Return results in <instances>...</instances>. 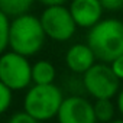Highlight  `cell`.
<instances>
[{
    "mask_svg": "<svg viewBox=\"0 0 123 123\" xmlns=\"http://www.w3.org/2000/svg\"><path fill=\"white\" fill-rule=\"evenodd\" d=\"M87 45L93 49L98 62L110 64L123 55V22L119 19H101L87 33Z\"/></svg>",
    "mask_w": 123,
    "mask_h": 123,
    "instance_id": "1",
    "label": "cell"
},
{
    "mask_svg": "<svg viewBox=\"0 0 123 123\" xmlns=\"http://www.w3.org/2000/svg\"><path fill=\"white\" fill-rule=\"evenodd\" d=\"M46 35L38 16L26 13L10 19L9 51L31 58L41 52L45 45Z\"/></svg>",
    "mask_w": 123,
    "mask_h": 123,
    "instance_id": "2",
    "label": "cell"
},
{
    "mask_svg": "<svg viewBox=\"0 0 123 123\" xmlns=\"http://www.w3.org/2000/svg\"><path fill=\"white\" fill-rule=\"evenodd\" d=\"M64 94L55 84L36 86L32 84L23 97V111L38 122H48L56 119L59 107L64 101Z\"/></svg>",
    "mask_w": 123,
    "mask_h": 123,
    "instance_id": "3",
    "label": "cell"
},
{
    "mask_svg": "<svg viewBox=\"0 0 123 123\" xmlns=\"http://www.w3.org/2000/svg\"><path fill=\"white\" fill-rule=\"evenodd\" d=\"M0 81L13 93L28 90L32 86V64L29 58L13 51L0 55Z\"/></svg>",
    "mask_w": 123,
    "mask_h": 123,
    "instance_id": "4",
    "label": "cell"
},
{
    "mask_svg": "<svg viewBox=\"0 0 123 123\" xmlns=\"http://www.w3.org/2000/svg\"><path fill=\"white\" fill-rule=\"evenodd\" d=\"M83 87L94 100H111L120 91V81L109 64L97 62L83 74Z\"/></svg>",
    "mask_w": 123,
    "mask_h": 123,
    "instance_id": "5",
    "label": "cell"
},
{
    "mask_svg": "<svg viewBox=\"0 0 123 123\" xmlns=\"http://www.w3.org/2000/svg\"><path fill=\"white\" fill-rule=\"evenodd\" d=\"M39 20H41V25L43 28L46 38L55 42L70 41L77 31V25L68 7L65 6L45 7L39 16Z\"/></svg>",
    "mask_w": 123,
    "mask_h": 123,
    "instance_id": "6",
    "label": "cell"
},
{
    "mask_svg": "<svg viewBox=\"0 0 123 123\" xmlns=\"http://www.w3.org/2000/svg\"><path fill=\"white\" fill-rule=\"evenodd\" d=\"M58 123H97L93 103L81 96L64 98L56 114Z\"/></svg>",
    "mask_w": 123,
    "mask_h": 123,
    "instance_id": "7",
    "label": "cell"
},
{
    "mask_svg": "<svg viewBox=\"0 0 123 123\" xmlns=\"http://www.w3.org/2000/svg\"><path fill=\"white\" fill-rule=\"evenodd\" d=\"M68 10L77 28L88 31L103 19L104 12L100 0H71Z\"/></svg>",
    "mask_w": 123,
    "mask_h": 123,
    "instance_id": "8",
    "label": "cell"
},
{
    "mask_svg": "<svg viewBox=\"0 0 123 123\" xmlns=\"http://www.w3.org/2000/svg\"><path fill=\"white\" fill-rule=\"evenodd\" d=\"M65 64L74 74H86L97 64V58L93 49L86 43H74L65 52Z\"/></svg>",
    "mask_w": 123,
    "mask_h": 123,
    "instance_id": "9",
    "label": "cell"
},
{
    "mask_svg": "<svg viewBox=\"0 0 123 123\" xmlns=\"http://www.w3.org/2000/svg\"><path fill=\"white\" fill-rule=\"evenodd\" d=\"M56 77V70L48 59H39L32 64V84L48 86L54 84Z\"/></svg>",
    "mask_w": 123,
    "mask_h": 123,
    "instance_id": "10",
    "label": "cell"
},
{
    "mask_svg": "<svg viewBox=\"0 0 123 123\" xmlns=\"http://www.w3.org/2000/svg\"><path fill=\"white\" fill-rule=\"evenodd\" d=\"M35 0H0V12L7 18L15 19L29 13Z\"/></svg>",
    "mask_w": 123,
    "mask_h": 123,
    "instance_id": "11",
    "label": "cell"
},
{
    "mask_svg": "<svg viewBox=\"0 0 123 123\" xmlns=\"http://www.w3.org/2000/svg\"><path fill=\"white\" fill-rule=\"evenodd\" d=\"M93 107L97 123H110L111 120H114L117 107L111 100H94Z\"/></svg>",
    "mask_w": 123,
    "mask_h": 123,
    "instance_id": "12",
    "label": "cell"
},
{
    "mask_svg": "<svg viewBox=\"0 0 123 123\" xmlns=\"http://www.w3.org/2000/svg\"><path fill=\"white\" fill-rule=\"evenodd\" d=\"M9 31H10V18L0 12V55L9 51Z\"/></svg>",
    "mask_w": 123,
    "mask_h": 123,
    "instance_id": "13",
    "label": "cell"
},
{
    "mask_svg": "<svg viewBox=\"0 0 123 123\" xmlns=\"http://www.w3.org/2000/svg\"><path fill=\"white\" fill-rule=\"evenodd\" d=\"M12 101H13V91L0 81V116L5 114L10 109Z\"/></svg>",
    "mask_w": 123,
    "mask_h": 123,
    "instance_id": "14",
    "label": "cell"
},
{
    "mask_svg": "<svg viewBox=\"0 0 123 123\" xmlns=\"http://www.w3.org/2000/svg\"><path fill=\"white\" fill-rule=\"evenodd\" d=\"M7 123H41V122H38L36 119H33L32 116H29L28 113H25V111L22 110V111L13 113V114L9 117Z\"/></svg>",
    "mask_w": 123,
    "mask_h": 123,
    "instance_id": "15",
    "label": "cell"
},
{
    "mask_svg": "<svg viewBox=\"0 0 123 123\" xmlns=\"http://www.w3.org/2000/svg\"><path fill=\"white\" fill-rule=\"evenodd\" d=\"M109 65H110L113 74L117 77V80L119 81H123V55L117 56L114 61H111Z\"/></svg>",
    "mask_w": 123,
    "mask_h": 123,
    "instance_id": "16",
    "label": "cell"
},
{
    "mask_svg": "<svg viewBox=\"0 0 123 123\" xmlns=\"http://www.w3.org/2000/svg\"><path fill=\"white\" fill-rule=\"evenodd\" d=\"M100 3L103 9L109 12H117L123 9V0H100Z\"/></svg>",
    "mask_w": 123,
    "mask_h": 123,
    "instance_id": "17",
    "label": "cell"
},
{
    "mask_svg": "<svg viewBox=\"0 0 123 123\" xmlns=\"http://www.w3.org/2000/svg\"><path fill=\"white\" fill-rule=\"evenodd\" d=\"M38 2L45 7H54V6H65L68 0H38Z\"/></svg>",
    "mask_w": 123,
    "mask_h": 123,
    "instance_id": "18",
    "label": "cell"
},
{
    "mask_svg": "<svg viewBox=\"0 0 123 123\" xmlns=\"http://www.w3.org/2000/svg\"><path fill=\"white\" fill-rule=\"evenodd\" d=\"M116 107H117V111L122 114V119H123V87L120 88V91L116 96Z\"/></svg>",
    "mask_w": 123,
    "mask_h": 123,
    "instance_id": "19",
    "label": "cell"
},
{
    "mask_svg": "<svg viewBox=\"0 0 123 123\" xmlns=\"http://www.w3.org/2000/svg\"><path fill=\"white\" fill-rule=\"evenodd\" d=\"M110 123H123V119H114V120H111Z\"/></svg>",
    "mask_w": 123,
    "mask_h": 123,
    "instance_id": "20",
    "label": "cell"
}]
</instances>
